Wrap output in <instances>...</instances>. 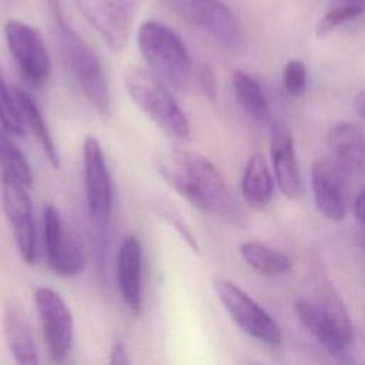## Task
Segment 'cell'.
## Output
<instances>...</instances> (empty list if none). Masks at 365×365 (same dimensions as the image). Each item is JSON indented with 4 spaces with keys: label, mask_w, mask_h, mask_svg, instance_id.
I'll use <instances>...</instances> for the list:
<instances>
[{
    "label": "cell",
    "mask_w": 365,
    "mask_h": 365,
    "mask_svg": "<svg viewBox=\"0 0 365 365\" xmlns=\"http://www.w3.org/2000/svg\"><path fill=\"white\" fill-rule=\"evenodd\" d=\"M240 254L251 268L267 277L285 274L292 265L288 255L257 241L241 244Z\"/></svg>",
    "instance_id": "7402d4cb"
},
{
    "label": "cell",
    "mask_w": 365,
    "mask_h": 365,
    "mask_svg": "<svg viewBox=\"0 0 365 365\" xmlns=\"http://www.w3.org/2000/svg\"><path fill=\"white\" fill-rule=\"evenodd\" d=\"M44 252L48 268L61 278L81 274L86 265L81 242L61 217L60 211L47 204L43 211Z\"/></svg>",
    "instance_id": "30bf717a"
},
{
    "label": "cell",
    "mask_w": 365,
    "mask_h": 365,
    "mask_svg": "<svg viewBox=\"0 0 365 365\" xmlns=\"http://www.w3.org/2000/svg\"><path fill=\"white\" fill-rule=\"evenodd\" d=\"M244 201L257 210L265 208L274 194V180L262 154H254L245 164L241 177Z\"/></svg>",
    "instance_id": "d6986e66"
},
{
    "label": "cell",
    "mask_w": 365,
    "mask_h": 365,
    "mask_svg": "<svg viewBox=\"0 0 365 365\" xmlns=\"http://www.w3.org/2000/svg\"><path fill=\"white\" fill-rule=\"evenodd\" d=\"M140 53L150 70L168 87L184 91L190 81L191 61L185 43L168 26L147 20L137 33Z\"/></svg>",
    "instance_id": "277c9868"
},
{
    "label": "cell",
    "mask_w": 365,
    "mask_h": 365,
    "mask_svg": "<svg viewBox=\"0 0 365 365\" xmlns=\"http://www.w3.org/2000/svg\"><path fill=\"white\" fill-rule=\"evenodd\" d=\"M157 211L160 212V215H163V218L168 220L171 222V225L180 232V235L184 238V241L187 242V245L194 251V252H200V247L198 242L194 237V234L191 232L190 227L184 222V220L180 217V214L175 211L174 207H171L168 202L165 201H160L157 204Z\"/></svg>",
    "instance_id": "4316f807"
},
{
    "label": "cell",
    "mask_w": 365,
    "mask_h": 365,
    "mask_svg": "<svg viewBox=\"0 0 365 365\" xmlns=\"http://www.w3.org/2000/svg\"><path fill=\"white\" fill-rule=\"evenodd\" d=\"M231 80L235 97L244 111L251 118L265 123L269 117V108L267 97L257 80L242 70H234Z\"/></svg>",
    "instance_id": "44dd1931"
},
{
    "label": "cell",
    "mask_w": 365,
    "mask_h": 365,
    "mask_svg": "<svg viewBox=\"0 0 365 365\" xmlns=\"http://www.w3.org/2000/svg\"><path fill=\"white\" fill-rule=\"evenodd\" d=\"M83 171L93 238L103 254L113 208V185L101 144L93 135H88L83 143Z\"/></svg>",
    "instance_id": "8992f818"
},
{
    "label": "cell",
    "mask_w": 365,
    "mask_h": 365,
    "mask_svg": "<svg viewBox=\"0 0 365 365\" xmlns=\"http://www.w3.org/2000/svg\"><path fill=\"white\" fill-rule=\"evenodd\" d=\"M53 19L63 58L84 97L101 118L111 113V97L103 66L94 50L73 30L61 13L60 0H46Z\"/></svg>",
    "instance_id": "7a4b0ae2"
},
{
    "label": "cell",
    "mask_w": 365,
    "mask_h": 365,
    "mask_svg": "<svg viewBox=\"0 0 365 365\" xmlns=\"http://www.w3.org/2000/svg\"><path fill=\"white\" fill-rule=\"evenodd\" d=\"M218 299L231 319L250 336L267 345H278L282 332L277 321L235 282L218 278L214 282Z\"/></svg>",
    "instance_id": "ba28073f"
},
{
    "label": "cell",
    "mask_w": 365,
    "mask_h": 365,
    "mask_svg": "<svg viewBox=\"0 0 365 365\" xmlns=\"http://www.w3.org/2000/svg\"><path fill=\"white\" fill-rule=\"evenodd\" d=\"M1 325L10 354L17 364L33 365L38 362L37 346L23 307L17 301L6 302Z\"/></svg>",
    "instance_id": "e0dca14e"
},
{
    "label": "cell",
    "mask_w": 365,
    "mask_h": 365,
    "mask_svg": "<svg viewBox=\"0 0 365 365\" xmlns=\"http://www.w3.org/2000/svg\"><path fill=\"white\" fill-rule=\"evenodd\" d=\"M331 158L346 173H365V134L348 121L335 124L328 133Z\"/></svg>",
    "instance_id": "ac0fdd59"
},
{
    "label": "cell",
    "mask_w": 365,
    "mask_h": 365,
    "mask_svg": "<svg viewBox=\"0 0 365 365\" xmlns=\"http://www.w3.org/2000/svg\"><path fill=\"white\" fill-rule=\"evenodd\" d=\"M141 268L143 251L140 240L127 235L117 255V281L121 298L130 312L138 314L141 309Z\"/></svg>",
    "instance_id": "2e32d148"
},
{
    "label": "cell",
    "mask_w": 365,
    "mask_h": 365,
    "mask_svg": "<svg viewBox=\"0 0 365 365\" xmlns=\"http://www.w3.org/2000/svg\"><path fill=\"white\" fill-rule=\"evenodd\" d=\"M0 168L1 175L30 188L33 185V170L16 143L9 137L4 128H0Z\"/></svg>",
    "instance_id": "603a6c76"
},
{
    "label": "cell",
    "mask_w": 365,
    "mask_h": 365,
    "mask_svg": "<svg viewBox=\"0 0 365 365\" xmlns=\"http://www.w3.org/2000/svg\"><path fill=\"white\" fill-rule=\"evenodd\" d=\"M332 158L317 160L311 168L312 192L317 210L331 221H342L345 217V175Z\"/></svg>",
    "instance_id": "5bb4252c"
},
{
    "label": "cell",
    "mask_w": 365,
    "mask_h": 365,
    "mask_svg": "<svg viewBox=\"0 0 365 365\" xmlns=\"http://www.w3.org/2000/svg\"><path fill=\"white\" fill-rule=\"evenodd\" d=\"M40 318L43 339L54 362L64 361L73 346V315L63 297L48 287H38L33 295Z\"/></svg>",
    "instance_id": "7c38bea8"
},
{
    "label": "cell",
    "mask_w": 365,
    "mask_h": 365,
    "mask_svg": "<svg viewBox=\"0 0 365 365\" xmlns=\"http://www.w3.org/2000/svg\"><path fill=\"white\" fill-rule=\"evenodd\" d=\"M108 362L111 365H124L130 362V356H128V349L125 342L121 338H115L111 344L110 348V358Z\"/></svg>",
    "instance_id": "f1b7e54d"
},
{
    "label": "cell",
    "mask_w": 365,
    "mask_h": 365,
    "mask_svg": "<svg viewBox=\"0 0 365 365\" xmlns=\"http://www.w3.org/2000/svg\"><path fill=\"white\" fill-rule=\"evenodd\" d=\"M365 11V0H331L329 9L317 26V36L324 37L339 24L356 19Z\"/></svg>",
    "instance_id": "cb8c5ba5"
},
{
    "label": "cell",
    "mask_w": 365,
    "mask_h": 365,
    "mask_svg": "<svg viewBox=\"0 0 365 365\" xmlns=\"http://www.w3.org/2000/svg\"><path fill=\"white\" fill-rule=\"evenodd\" d=\"M78 11L114 53L130 40L140 0H74Z\"/></svg>",
    "instance_id": "9c48e42d"
},
{
    "label": "cell",
    "mask_w": 365,
    "mask_h": 365,
    "mask_svg": "<svg viewBox=\"0 0 365 365\" xmlns=\"http://www.w3.org/2000/svg\"><path fill=\"white\" fill-rule=\"evenodd\" d=\"M0 124L11 135L23 137L26 127L17 108L13 90L7 86L3 73L0 70Z\"/></svg>",
    "instance_id": "d4e9b609"
},
{
    "label": "cell",
    "mask_w": 365,
    "mask_h": 365,
    "mask_svg": "<svg viewBox=\"0 0 365 365\" xmlns=\"http://www.w3.org/2000/svg\"><path fill=\"white\" fill-rule=\"evenodd\" d=\"M13 96L17 104V108L20 111L21 120L24 123V127H29L37 143L40 144L46 158L54 168H60V155L56 147V143L51 137V133L48 130V125L41 115L40 110L37 108L36 103L31 100V97L21 90L17 86H11Z\"/></svg>",
    "instance_id": "ffe728a7"
},
{
    "label": "cell",
    "mask_w": 365,
    "mask_h": 365,
    "mask_svg": "<svg viewBox=\"0 0 365 365\" xmlns=\"http://www.w3.org/2000/svg\"><path fill=\"white\" fill-rule=\"evenodd\" d=\"M27 187L1 175V205L24 264L34 265L37 259V238L33 217V202Z\"/></svg>",
    "instance_id": "4fadbf2b"
},
{
    "label": "cell",
    "mask_w": 365,
    "mask_h": 365,
    "mask_svg": "<svg viewBox=\"0 0 365 365\" xmlns=\"http://www.w3.org/2000/svg\"><path fill=\"white\" fill-rule=\"evenodd\" d=\"M271 160L275 181L287 198L301 194V174L294 151V140L288 127L275 123L271 127Z\"/></svg>",
    "instance_id": "9a60e30c"
},
{
    "label": "cell",
    "mask_w": 365,
    "mask_h": 365,
    "mask_svg": "<svg viewBox=\"0 0 365 365\" xmlns=\"http://www.w3.org/2000/svg\"><path fill=\"white\" fill-rule=\"evenodd\" d=\"M282 84L288 94L299 96L307 87V68L299 60H289L282 71Z\"/></svg>",
    "instance_id": "484cf974"
},
{
    "label": "cell",
    "mask_w": 365,
    "mask_h": 365,
    "mask_svg": "<svg viewBox=\"0 0 365 365\" xmlns=\"http://www.w3.org/2000/svg\"><path fill=\"white\" fill-rule=\"evenodd\" d=\"M354 211H355V215L358 217V220H361L362 222H365V190L361 191V192L358 194V197L355 198Z\"/></svg>",
    "instance_id": "f546056e"
},
{
    "label": "cell",
    "mask_w": 365,
    "mask_h": 365,
    "mask_svg": "<svg viewBox=\"0 0 365 365\" xmlns=\"http://www.w3.org/2000/svg\"><path fill=\"white\" fill-rule=\"evenodd\" d=\"M295 312L311 335L332 356L339 359L348 356L354 342V328L342 299L332 287H324L314 301L298 299Z\"/></svg>",
    "instance_id": "3957f363"
},
{
    "label": "cell",
    "mask_w": 365,
    "mask_h": 365,
    "mask_svg": "<svg viewBox=\"0 0 365 365\" xmlns=\"http://www.w3.org/2000/svg\"><path fill=\"white\" fill-rule=\"evenodd\" d=\"M354 107H355L356 114H358L361 118L365 120V88H362V90L355 96Z\"/></svg>",
    "instance_id": "4dcf8cb0"
},
{
    "label": "cell",
    "mask_w": 365,
    "mask_h": 365,
    "mask_svg": "<svg viewBox=\"0 0 365 365\" xmlns=\"http://www.w3.org/2000/svg\"><path fill=\"white\" fill-rule=\"evenodd\" d=\"M188 26L207 33L222 47L235 50L242 41L240 23L221 0H160Z\"/></svg>",
    "instance_id": "52a82bcc"
},
{
    "label": "cell",
    "mask_w": 365,
    "mask_h": 365,
    "mask_svg": "<svg viewBox=\"0 0 365 365\" xmlns=\"http://www.w3.org/2000/svg\"><path fill=\"white\" fill-rule=\"evenodd\" d=\"M125 90L135 106L175 140H187L191 134L190 121L177 103L168 86L147 68H131L127 71Z\"/></svg>",
    "instance_id": "5b68a950"
},
{
    "label": "cell",
    "mask_w": 365,
    "mask_h": 365,
    "mask_svg": "<svg viewBox=\"0 0 365 365\" xmlns=\"http://www.w3.org/2000/svg\"><path fill=\"white\" fill-rule=\"evenodd\" d=\"M198 84H200V88L202 91V94L214 101L218 96V83H217V77L212 71V68L208 66V64H204L201 66L200 71H198Z\"/></svg>",
    "instance_id": "83f0119b"
},
{
    "label": "cell",
    "mask_w": 365,
    "mask_h": 365,
    "mask_svg": "<svg viewBox=\"0 0 365 365\" xmlns=\"http://www.w3.org/2000/svg\"><path fill=\"white\" fill-rule=\"evenodd\" d=\"M4 37L10 54L21 76L33 87H43L51 71L47 46L40 33L19 20H9L4 24Z\"/></svg>",
    "instance_id": "8fae6325"
},
{
    "label": "cell",
    "mask_w": 365,
    "mask_h": 365,
    "mask_svg": "<svg viewBox=\"0 0 365 365\" xmlns=\"http://www.w3.org/2000/svg\"><path fill=\"white\" fill-rule=\"evenodd\" d=\"M167 184L197 210L231 224L242 222L241 208L215 164L197 151L170 147L157 160Z\"/></svg>",
    "instance_id": "6da1fadb"
}]
</instances>
